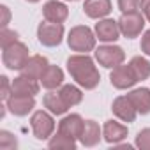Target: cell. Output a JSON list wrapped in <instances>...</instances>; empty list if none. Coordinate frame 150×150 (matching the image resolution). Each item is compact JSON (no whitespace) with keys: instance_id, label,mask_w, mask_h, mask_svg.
Returning a JSON list of instances; mask_svg holds the SVG:
<instances>
[{"instance_id":"e0dca14e","label":"cell","mask_w":150,"mask_h":150,"mask_svg":"<svg viewBox=\"0 0 150 150\" xmlns=\"http://www.w3.org/2000/svg\"><path fill=\"white\" fill-rule=\"evenodd\" d=\"M64 83V72L58 65H48L41 76V85L48 90H55Z\"/></svg>"},{"instance_id":"7a4b0ae2","label":"cell","mask_w":150,"mask_h":150,"mask_svg":"<svg viewBox=\"0 0 150 150\" xmlns=\"http://www.w3.org/2000/svg\"><path fill=\"white\" fill-rule=\"evenodd\" d=\"M96 34L85 27V25H78V27H72L69 35H67V44L72 51H78V53H88L96 48Z\"/></svg>"},{"instance_id":"ba28073f","label":"cell","mask_w":150,"mask_h":150,"mask_svg":"<svg viewBox=\"0 0 150 150\" xmlns=\"http://www.w3.org/2000/svg\"><path fill=\"white\" fill-rule=\"evenodd\" d=\"M110 81L115 88L118 90H125V88H131L138 83V78H136V74L132 71V67L127 64V65H118L111 71L110 74Z\"/></svg>"},{"instance_id":"277c9868","label":"cell","mask_w":150,"mask_h":150,"mask_svg":"<svg viewBox=\"0 0 150 150\" xmlns=\"http://www.w3.org/2000/svg\"><path fill=\"white\" fill-rule=\"evenodd\" d=\"M96 60L99 62V65L106 67V69H115L120 64H124L125 60V53L120 46L115 44H103L96 50Z\"/></svg>"},{"instance_id":"ac0fdd59","label":"cell","mask_w":150,"mask_h":150,"mask_svg":"<svg viewBox=\"0 0 150 150\" xmlns=\"http://www.w3.org/2000/svg\"><path fill=\"white\" fill-rule=\"evenodd\" d=\"M131 103L134 104L136 111L139 115H148L150 113V90L148 88H134L132 92L127 94Z\"/></svg>"},{"instance_id":"4fadbf2b","label":"cell","mask_w":150,"mask_h":150,"mask_svg":"<svg viewBox=\"0 0 150 150\" xmlns=\"http://www.w3.org/2000/svg\"><path fill=\"white\" fill-rule=\"evenodd\" d=\"M48 65L50 64H48L46 57H42V55H32V57H28V60L25 62V65L21 67L20 72L23 74V76L32 78V80H41L42 72L46 71Z\"/></svg>"},{"instance_id":"7c38bea8","label":"cell","mask_w":150,"mask_h":150,"mask_svg":"<svg viewBox=\"0 0 150 150\" xmlns=\"http://www.w3.org/2000/svg\"><path fill=\"white\" fill-rule=\"evenodd\" d=\"M111 110H113V113H115L117 118H120L122 122H127V124H129V122H134V118H136V115H138L134 104L131 103V99H129L127 96L117 97V99L113 101Z\"/></svg>"},{"instance_id":"8992f818","label":"cell","mask_w":150,"mask_h":150,"mask_svg":"<svg viewBox=\"0 0 150 150\" xmlns=\"http://www.w3.org/2000/svg\"><path fill=\"white\" fill-rule=\"evenodd\" d=\"M145 16L139 13V11H134V13H122V18L118 20V27H120V32L124 37L127 39H134L141 34L143 27H145Z\"/></svg>"},{"instance_id":"f546056e","label":"cell","mask_w":150,"mask_h":150,"mask_svg":"<svg viewBox=\"0 0 150 150\" xmlns=\"http://www.w3.org/2000/svg\"><path fill=\"white\" fill-rule=\"evenodd\" d=\"M139 46H141V51L150 57V30H146V32L141 35V44H139Z\"/></svg>"},{"instance_id":"603a6c76","label":"cell","mask_w":150,"mask_h":150,"mask_svg":"<svg viewBox=\"0 0 150 150\" xmlns=\"http://www.w3.org/2000/svg\"><path fill=\"white\" fill-rule=\"evenodd\" d=\"M58 92H60L62 99L65 101V104H67L69 108H72V106L80 104V103H81V99H83L81 90H80L78 87H74V85H64Z\"/></svg>"},{"instance_id":"6da1fadb","label":"cell","mask_w":150,"mask_h":150,"mask_svg":"<svg viewBox=\"0 0 150 150\" xmlns=\"http://www.w3.org/2000/svg\"><path fill=\"white\" fill-rule=\"evenodd\" d=\"M67 71L72 76V80L76 81L80 87L85 90H92L99 85L101 76L99 71L94 64V60L87 53H78L67 58Z\"/></svg>"},{"instance_id":"2e32d148","label":"cell","mask_w":150,"mask_h":150,"mask_svg":"<svg viewBox=\"0 0 150 150\" xmlns=\"http://www.w3.org/2000/svg\"><path fill=\"white\" fill-rule=\"evenodd\" d=\"M103 136L110 145H117L127 136V125L117 122V120H108L103 125Z\"/></svg>"},{"instance_id":"83f0119b","label":"cell","mask_w":150,"mask_h":150,"mask_svg":"<svg viewBox=\"0 0 150 150\" xmlns=\"http://www.w3.org/2000/svg\"><path fill=\"white\" fill-rule=\"evenodd\" d=\"M0 99L4 103L9 99V96L13 94V83H9V78L7 76H0Z\"/></svg>"},{"instance_id":"ffe728a7","label":"cell","mask_w":150,"mask_h":150,"mask_svg":"<svg viewBox=\"0 0 150 150\" xmlns=\"http://www.w3.org/2000/svg\"><path fill=\"white\" fill-rule=\"evenodd\" d=\"M42 104H44V108H48V111L51 115H64L69 110V106L62 99L60 92H48L42 97Z\"/></svg>"},{"instance_id":"3957f363","label":"cell","mask_w":150,"mask_h":150,"mask_svg":"<svg viewBox=\"0 0 150 150\" xmlns=\"http://www.w3.org/2000/svg\"><path fill=\"white\" fill-rule=\"evenodd\" d=\"M27 60H28V48L20 41L2 50V62L11 71H21Z\"/></svg>"},{"instance_id":"d4e9b609","label":"cell","mask_w":150,"mask_h":150,"mask_svg":"<svg viewBox=\"0 0 150 150\" xmlns=\"http://www.w3.org/2000/svg\"><path fill=\"white\" fill-rule=\"evenodd\" d=\"M18 146V141L14 138V134H11L9 131H0V148L2 150H14Z\"/></svg>"},{"instance_id":"4dcf8cb0","label":"cell","mask_w":150,"mask_h":150,"mask_svg":"<svg viewBox=\"0 0 150 150\" xmlns=\"http://www.w3.org/2000/svg\"><path fill=\"white\" fill-rule=\"evenodd\" d=\"M0 13H2V20H0V25H2V28H7V23H9V20H11L9 7H7V6H0Z\"/></svg>"},{"instance_id":"836d02e7","label":"cell","mask_w":150,"mask_h":150,"mask_svg":"<svg viewBox=\"0 0 150 150\" xmlns=\"http://www.w3.org/2000/svg\"><path fill=\"white\" fill-rule=\"evenodd\" d=\"M71 2H74V0H71Z\"/></svg>"},{"instance_id":"484cf974","label":"cell","mask_w":150,"mask_h":150,"mask_svg":"<svg viewBox=\"0 0 150 150\" xmlns=\"http://www.w3.org/2000/svg\"><path fill=\"white\" fill-rule=\"evenodd\" d=\"M16 41H18V32L9 30V28H2V32H0V44H2V50L11 46Z\"/></svg>"},{"instance_id":"cb8c5ba5","label":"cell","mask_w":150,"mask_h":150,"mask_svg":"<svg viewBox=\"0 0 150 150\" xmlns=\"http://www.w3.org/2000/svg\"><path fill=\"white\" fill-rule=\"evenodd\" d=\"M129 65L132 67V71H134V74H136L138 81H143V80H146V78L150 76V62H148L146 58H143V57H134V58H131Z\"/></svg>"},{"instance_id":"5b68a950","label":"cell","mask_w":150,"mask_h":150,"mask_svg":"<svg viewBox=\"0 0 150 150\" xmlns=\"http://www.w3.org/2000/svg\"><path fill=\"white\" fill-rule=\"evenodd\" d=\"M37 39L42 46L53 48L58 46L64 39V25L62 23H53V21H42L37 27Z\"/></svg>"},{"instance_id":"1f68e13d","label":"cell","mask_w":150,"mask_h":150,"mask_svg":"<svg viewBox=\"0 0 150 150\" xmlns=\"http://www.w3.org/2000/svg\"><path fill=\"white\" fill-rule=\"evenodd\" d=\"M139 9H141L143 16L150 21V0H141V2H139Z\"/></svg>"},{"instance_id":"8fae6325","label":"cell","mask_w":150,"mask_h":150,"mask_svg":"<svg viewBox=\"0 0 150 150\" xmlns=\"http://www.w3.org/2000/svg\"><path fill=\"white\" fill-rule=\"evenodd\" d=\"M83 125L85 120L78 115V113H71L67 117H64L58 124V132H64L67 136H72L74 139H80L81 132H83Z\"/></svg>"},{"instance_id":"9a60e30c","label":"cell","mask_w":150,"mask_h":150,"mask_svg":"<svg viewBox=\"0 0 150 150\" xmlns=\"http://www.w3.org/2000/svg\"><path fill=\"white\" fill-rule=\"evenodd\" d=\"M83 13L92 20H103L111 13V0H85Z\"/></svg>"},{"instance_id":"30bf717a","label":"cell","mask_w":150,"mask_h":150,"mask_svg":"<svg viewBox=\"0 0 150 150\" xmlns=\"http://www.w3.org/2000/svg\"><path fill=\"white\" fill-rule=\"evenodd\" d=\"M120 27L118 21L110 20V18H103L99 20V23H96V37L103 42H115L120 37Z\"/></svg>"},{"instance_id":"d6986e66","label":"cell","mask_w":150,"mask_h":150,"mask_svg":"<svg viewBox=\"0 0 150 150\" xmlns=\"http://www.w3.org/2000/svg\"><path fill=\"white\" fill-rule=\"evenodd\" d=\"M101 127L97 122L94 120H85V125H83V132L80 136V141L81 145L85 146H96L99 141H101Z\"/></svg>"},{"instance_id":"d6a6232c","label":"cell","mask_w":150,"mask_h":150,"mask_svg":"<svg viewBox=\"0 0 150 150\" xmlns=\"http://www.w3.org/2000/svg\"><path fill=\"white\" fill-rule=\"evenodd\" d=\"M27 2H32L34 4V2H39V0H27Z\"/></svg>"},{"instance_id":"44dd1931","label":"cell","mask_w":150,"mask_h":150,"mask_svg":"<svg viewBox=\"0 0 150 150\" xmlns=\"http://www.w3.org/2000/svg\"><path fill=\"white\" fill-rule=\"evenodd\" d=\"M13 92L14 94H25V96H35L39 94V83L37 80H32L28 76H18L13 81Z\"/></svg>"},{"instance_id":"5bb4252c","label":"cell","mask_w":150,"mask_h":150,"mask_svg":"<svg viewBox=\"0 0 150 150\" xmlns=\"http://www.w3.org/2000/svg\"><path fill=\"white\" fill-rule=\"evenodd\" d=\"M42 14H44V20H48V21L64 23L69 16V9H67L65 4L58 2V0H50L42 7Z\"/></svg>"},{"instance_id":"52a82bcc","label":"cell","mask_w":150,"mask_h":150,"mask_svg":"<svg viewBox=\"0 0 150 150\" xmlns=\"http://www.w3.org/2000/svg\"><path fill=\"white\" fill-rule=\"evenodd\" d=\"M30 125H32V132H34V136H35L37 139H48V138L53 134V131H55V120H53V117H51L48 111H44V110L35 111V113L32 115Z\"/></svg>"},{"instance_id":"4316f807","label":"cell","mask_w":150,"mask_h":150,"mask_svg":"<svg viewBox=\"0 0 150 150\" xmlns=\"http://www.w3.org/2000/svg\"><path fill=\"white\" fill-rule=\"evenodd\" d=\"M136 146L141 150H150V127L141 129L136 136Z\"/></svg>"},{"instance_id":"7402d4cb","label":"cell","mask_w":150,"mask_h":150,"mask_svg":"<svg viewBox=\"0 0 150 150\" xmlns=\"http://www.w3.org/2000/svg\"><path fill=\"white\" fill-rule=\"evenodd\" d=\"M48 146L51 150H74L76 148V139H74L72 136H67V134L57 131V134L51 136Z\"/></svg>"},{"instance_id":"f1b7e54d","label":"cell","mask_w":150,"mask_h":150,"mask_svg":"<svg viewBox=\"0 0 150 150\" xmlns=\"http://www.w3.org/2000/svg\"><path fill=\"white\" fill-rule=\"evenodd\" d=\"M141 0H118V9L122 13H134L139 9Z\"/></svg>"},{"instance_id":"9c48e42d","label":"cell","mask_w":150,"mask_h":150,"mask_svg":"<svg viewBox=\"0 0 150 150\" xmlns=\"http://www.w3.org/2000/svg\"><path fill=\"white\" fill-rule=\"evenodd\" d=\"M35 106V99L34 96H25V94H11L9 99L6 101V108L16 115V117H25L28 115Z\"/></svg>"}]
</instances>
